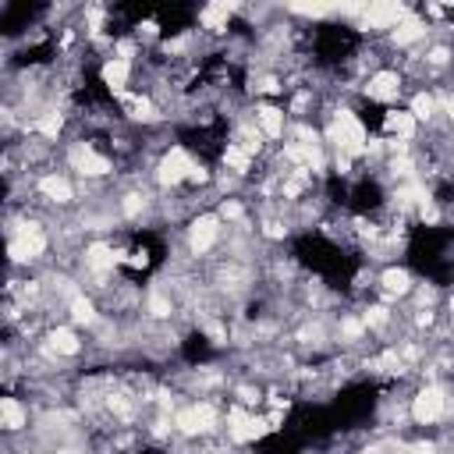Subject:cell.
<instances>
[{"label":"cell","mask_w":454,"mask_h":454,"mask_svg":"<svg viewBox=\"0 0 454 454\" xmlns=\"http://www.w3.org/2000/svg\"><path fill=\"white\" fill-rule=\"evenodd\" d=\"M330 142H337L340 156H355L366 149V128L359 125V118L352 110H340L333 125H330Z\"/></svg>","instance_id":"cell-1"},{"label":"cell","mask_w":454,"mask_h":454,"mask_svg":"<svg viewBox=\"0 0 454 454\" xmlns=\"http://www.w3.org/2000/svg\"><path fill=\"white\" fill-rule=\"evenodd\" d=\"M227 426H231V436H235L238 443L256 440V436H263V433L273 429L270 419H256V415H249L245 408H231V415H227Z\"/></svg>","instance_id":"cell-2"},{"label":"cell","mask_w":454,"mask_h":454,"mask_svg":"<svg viewBox=\"0 0 454 454\" xmlns=\"http://www.w3.org/2000/svg\"><path fill=\"white\" fill-rule=\"evenodd\" d=\"M192 174H195V163L188 160L185 149H170V153L163 156V163H160V181H163V185H178V181H185V178H192Z\"/></svg>","instance_id":"cell-3"},{"label":"cell","mask_w":454,"mask_h":454,"mask_svg":"<svg viewBox=\"0 0 454 454\" xmlns=\"http://www.w3.org/2000/svg\"><path fill=\"white\" fill-rule=\"evenodd\" d=\"M443 408H447L443 390H440V387H426V390H419V397H415L412 415H415L419 422H436V419L443 415Z\"/></svg>","instance_id":"cell-4"},{"label":"cell","mask_w":454,"mask_h":454,"mask_svg":"<svg viewBox=\"0 0 454 454\" xmlns=\"http://www.w3.org/2000/svg\"><path fill=\"white\" fill-rule=\"evenodd\" d=\"M46 249V238H43V231H39V227H25V231L11 242V259L15 263H25V259H36L39 252Z\"/></svg>","instance_id":"cell-5"},{"label":"cell","mask_w":454,"mask_h":454,"mask_svg":"<svg viewBox=\"0 0 454 454\" xmlns=\"http://www.w3.org/2000/svg\"><path fill=\"white\" fill-rule=\"evenodd\" d=\"M405 18H408L405 4H373V8H366L362 25L366 29H387V25H401Z\"/></svg>","instance_id":"cell-6"},{"label":"cell","mask_w":454,"mask_h":454,"mask_svg":"<svg viewBox=\"0 0 454 454\" xmlns=\"http://www.w3.org/2000/svg\"><path fill=\"white\" fill-rule=\"evenodd\" d=\"M213 422H216V412L209 405H192V408L178 412V429L181 433H206V429H213Z\"/></svg>","instance_id":"cell-7"},{"label":"cell","mask_w":454,"mask_h":454,"mask_svg":"<svg viewBox=\"0 0 454 454\" xmlns=\"http://www.w3.org/2000/svg\"><path fill=\"white\" fill-rule=\"evenodd\" d=\"M71 167H75V170H82V174H89V178H96V174H106V170H110V163H106L99 153H92L89 146H78V149H71Z\"/></svg>","instance_id":"cell-8"},{"label":"cell","mask_w":454,"mask_h":454,"mask_svg":"<svg viewBox=\"0 0 454 454\" xmlns=\"http://www.w3.org/2000/svg\"><path fill=\"white\" fill-rule=\"evenodd\" d=\"M192 252L199 256V252H206L213 242H216V216H199L195 223H192Z\"/></svg>","instance_id":"cell-9"},{"label":"cell","mask_w":454,"mask_h":454,"mask_svg":"<svg viewBox=\"0 0 454 454\" xmlns=\"http://www.w3.org/2000/svg\"><path fill=\"white\" fill-rule=\"evenodd\" d=\"M397 75L394 71H380V75H373L369 78V85H366V92H369V99H390V96H397Z\"/></svg>","instance_id":"cell-10"},{"label":"cell","mask_w":454,"mask_h":454,"mask_svg":"<svg viewBox=\"0 0 454 454\" xmlns=\"http://www.w3.org/2000/svg\"><path fill=\"white\" fill-rule=\"evenodd\" d=\"M103 82L114 89V92H121L125 82H128V61H121V57H114V61L103 64Z\"/></svg>","instance_id":"cell-11"},{"label":"cell","mask_w":454,"mask_h":454,"mask_svg":"<svg viewBox=\"0 0 454 454\" xmlns=\"http://www.w3.org/2000/svg\"><path fill=\"white\" fill-rule=\"evenodd\" d=\"M256 118H259V128H263V135L277 139V135L284 132V114H280L277 106H259V110H256Z\"/></svg>","instance_id":"cell-12"},{"label":"cell","mask_w":454,"mask_h":454,"mask_svg":"<svg viewBox=\"0 0 454 454\" xmlns=\"http://www.w3.org/2000/svg\"><path fill=\"white\" fill-rule=\"evenodd\" d=\"M50 348H53L57 355H78V337H75L68 326H57V330L50 333Z\"/></svg>","instance_id":"cell-13"},{"label":"cell","mask_w":454,"mask_h":454,"mask_svg":"<svg viewBox=\"0 0 454 454\" xmlns=\"http://www.w3.org/2000/svg\"><path fill=\"white\" fill-rule=\"evenodd\" d=\"M387 132L397 135V139H412L415 118H412V114H401V110H390V114H387Z\"/></svg>","instance_id":"cell-14"},{"label":"cell","mask_w":454,"mask_h":454,"mask_svg":"<svg viewBox=\"0 0 454 454\" xmlns=\"http://www.w3.org/2000/svg\"><path fill=\"white\" fill-rule=\"evenodd\" d=\"M39 192H43L46 199H53V202H68V199H71V185H68L64 178H57V174L43 178V181H39Z\"/></svg>","instance_id":"cell-15"},{"label":"cell","mask_w":454,"mask_h":454,"mask_svg":"<svg viewBox=\"0 0 454 454\" xmlns=\"http://www.w3.org/2000/svg\"><path fill=\"white\" fill-rule=\"evenodd\" d=\"M0 419H4L8 429H22L25 426V408L15 401V397H0Z\"/></svg>","instance_id":"cell-16"},{"label":"cell","mask_w":454,"mask_h":454,"mask_svg":"<svg viewBox=\"0 0 454 454\" xmlns=\"http://www.w3.org/2000/svg\"><path fill=\"white\" fill-rule=\"evenodd\" d=\"M231 11H235V4H227V0H220V4H209V8L202 11V25H206V29H223L227 18H231Z\"/></svg>","instance_id":"cell-17"},{"label":"cell","mask_w":454,"mask_h":454,"mask_svg":"<svg viewBox=\"0 0 454 454\" xmlns=\"http://www.w3.org/2000/svg\"><path fill=\"white\" fill-rule=\"evenodd\" d=\"M419 36H426V25L415 22V18H405L401 25L394 29V43H397V46H408V43H415Z\"/></svg>","instance_id":"cell-18"},{"label":"cell","mask_w":454,"mask_h":454,"mask_svg":"<svg viewBox=\"0 0 454 454\" xmlns=\"http://www.w3.org/2000/svg\"><path fill=\"white\" fill-rule=\"evenodd\" d=\"M85 263H89L96 273H106V270L114 266V252H110L106 245H99V242H96V245H89V252H85Z\"/></svg>","instance_id":"cell-19"},{"label":"cell","mask_w":454,"mask_h":454,"mask_svg":"<svg viewBox=\"0 0 454 454\" xmlns=\"http://www.w3.org/2000/svg\"><path fill=\"white\" fill-rule=\"evenodd\" d=\"M383 288H387V295H405L408 291V273L405 270H387L383 273Z\"/></svg>","instance_id":"cell-20"},{"label":"cell","mask_w":454,"mask_h":454,"mask_svg":"<svg viewBox=\"0 0 454 454\" xmlns=\"http://www.w3.org/2000/svg\"><path fill=\"white\" fill-rule=\"evenodd\" d=\"M223 160H227V163H231V167L238 170V174H245V170H249V163H252V153H245L242 146H227V153H223Z\"/></svg>","instance_id":"cell-21"},{"label":"cell","mask_w":454,"mask_h":454,"mask_svg":"<svg viewBox=\"0 0 454 454\" xmlns=\"http://www.w3.org/2000/svg\"><path fill=\"white\" fill-rule=\"evenodd\" d=\"M71 316H75V323H92V319H96V309H92L89 298H75V302H71Z\"/></svg>","instance_id":"cell-22"},{"label":"cell","mask_w":454,"mask_h":454,"mask_svg":"<svg viewBox=\"0 0 454 454\" xmlns=\"http://www.w3.org/2000/svg\"><path fill=\"white\" fill-rule=\"evenodd\" d=\"M295 15H309V18H319V15H330L333 4H291Z\"/></svg>","instance_id":"cell-23"},{"label":"cell","mask_w":454,"mask_h":454,"mask_svg":"<svg viewBox=\"0 0 454 454\" xmlns=\"http://www.w3.org/2000/svg\"><path fill=\"white\" fill-rule=\"evenodd\" d=\"M39 132H43L46 139H53L57 132H61V114H50V118H43V121H39Z\"/></svg>","instance_id":"cell-24"},{"label":"cell","mask_w":454,"mask_h":454,"mask_svg":"<svg viewBox=\"0 0 454 454\" xmlns=\"http://www.w3.org/2000/svg\"><path fill=\"white\" fill-rule=\"evenodd\" d=\"M132 110H135V118H139V121H153V118H156L149 99H132Z\"/></svg>","instance_id":"cell-25"},{"label":"cell","mask_w":454,"mask_h":454,"mask_svg":"<svg viewBox=\"0 0 454 454\" xmlns=\"http://www.w3.org/2000/svg\"><path fill=\"white\" fill-rule=\"evenodd\" d=\"M433 114V99L429 96H415V103H412V118H429Z\"/></svg>","instance_id":"cell-26"},{"label":"cell","mask_w":454,"mask_h":454,"mask_svg":"<svg viewBox=\"0 0 454 454\" xmlns=\"http://www.w3.org/2000/svg\"><path fill=\"white\" fill-rule=\"evenodd\" d=\"M149 309H153V316H167V312H170V302H167L163 295H149Z\"/></svg>","instance_id":"cell-27"},{"label":"cell","mask_w":454,"mask_h":454,"mask_svg":"<svg viewBox=\"0 0 454 454\" xmlns=\"http://www.w3.org/2000/svg\"><path fill=\"white\" fill-rule=\"evenodd\" d=\"M383 323H387V309L383 305H376V309L366 312V326H383Z\"/></svg>","instance_id":"cell-28"},{"label":"cell","mask_w":454,"mask_h":454,"mask_svg":"<svg viewBox=\"0 0 454 454\" xmlns=\"http://www.w3.org/2000/svg\"><path fill=\"white\" fill-rule=\"evenodd\" d=\"M390 170H394V174H401V178H408V174H412V160H408V156L394 160V163H390Z\"/></svg>","instance_id":"cell-29"},{"label":"cell","mask_w":454,"mask_h":454,"mask_svg":"<svg viewBox=\"0 0 454 454\" xmlns=\"http://www.w3.org/2000/svg\"><path fill=\"white\" fill-rule=\"evenodd\" d=\"M110 408H114V412H118V415H125V419L132 415V405L125 401V397H110Z\"/></svg>","instance_id":"cell-30"},{"label":"cell","mask_w":454,"mask_h":454,"mask_svg":"<svg viewBox=\"0 0 454 454\" xmlns=\"http://www.w3.org/2000/svg\"><path fill=\"white\" fill-rule=\"evenodd\" d=\"M419 216H422L426 223H436V220H440V209H436V206H429V202H422V209H419Z\"/></svg>","instance_id":"cell-31"},{"label":"cell","mask_w":454,"mask_h":454,"mask_svg":"<svg viewBox=\"0 0 454 454\" xmlns=\"http://www.w3.org/2000/svg\"><path fill=\"white\" fill-rule=\"evenodd\" d=\"M223 216L227 220H242V206L238 202H223Z\"/></svg>","instance_id":"cell-32"},{"label":"cell","mask_w":454,"mask_h":454,"mask_svg":"<svg viewBox=\"0 0 454 454\" xmlns=\"http://www.w3.org/2000/svg\"><path fill=\"white\" fill-rule=\"evenodd\" d=\"M345 333H348V337H359V333H362V323H359V319H345Z\"/></svg>","instance_id":"cell-33"},{"label":"cell","mask_w":454,"mask_h":454,"mask_svg":"<svg viewBox=\"0 0 454 454\" xmlns=\"http://www.w3.org/2000/svg\"><path fill=\"white\" fill-rule=\"evenodd\" d=\"M429 61H433V64H447V50H443V46H436V50L429 53Z\"/></svg>","instance_id":"cell-34"},{"label":"cell","mask_w":454,"mask_h":454,"mask_svg":"<svg viewBox=\"0 0 454 454\" xmlns=\"http://www.w3.org/2000/svg\"><path fill=\"white\" fill-rule=\"evenodd\" d=\"M139 206H142V195H128L125 209H128V213H139Z\"/></svg>","instance_id":"cell-35"},{"label":"cell","mask_w":454,"mask_h":454,"mask_svg":"<svg viewBox=\"0 0 454 454\" xmlns=\"http://www.w3.org/2000/svg\"><path fill=\"white\" fill-rule=\"evenodd\" d=\"M298 188H302V181H288L284 185V195H298Z\"/></svg>","instance_id":"cell-36"},{"label":"cell","mask_w":454,"mask_h":454,"mask_svg":"<svg viewBox=\"0 0 454 454\" xmlns=\"http://www.w3.org/2000/svg\"><path fill=\"white\" fill-rule=\"evenodd\" d=\"M412 454H433V443H415Z\"/></svg>","instance_id":"cell-37"},{"label":"cell","mask_w":454,"mask_h":454,"mask_svg":"<svg viewBox=\"0 0 454 454\" xmlns=\"http://www.w3.org/2000/svg\"><path fill=\"white\" fill-rule=\"evenodd\" d=\"M266 235H270V238H280V235H284V231H280V223H270V227H266Z\"/></svg>","instance_id":"cell-38"},{"label":"cell","mask_w":454,"mask_h":454,"mask_svg":"<svg viewBox=\"0 0 454 454\" xmlns=\"http://www.w3.org/2000/svg\"><path fill=\"white\" fill-rule=\"evenodd\" d=\"M447 114H450V121H454V96L447 99Z\"/></svg>","instance_id":"cell-39"},{"label":"cell","mask_w":454,"mask_h":454,"mask_svg":"<svg viewBox=\"0 0 454 454\" xmlns=\"http://www.w3.org/2000/svg\"><path fill=\"white\" fill-rule=\"evenodd\" d=\"M450 316H454V302H450Z\"/></svg>","instance_id":"cell-40"}]
</instances>
